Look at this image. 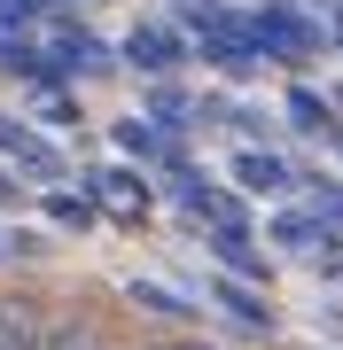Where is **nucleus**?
I'll use <instances>...</instances> for the list:
<instances>
[{
  "mask_svg": "<svg viewBox=\"0 0 343 350\" xmlns=\"http://www.w3.org/2000/svg\"><path fill=\"white\" fill-rule=\"evenodd\" d=\"M125 63H133V70H172V63H179V39H172L164 24H133Z\"/></svg>",
  "mask_w": 343,
  "mask_h": 350,
  "instance_id": "nucleus-10",
  "label": "nucleus"
},
{
  "mask_svg": "<svg viewBox=\"0 0 343 350\" xmlns=\"http://www.w3.org/2000/svg\"><path fill=\"white\" fill-rule=\"evenodd\" d=\"M47 350H117V342H110V327H102V319L71 312V319H47Z\"/></svg>",
  "mask_w": 343,
  "mask_h": 350,
  "instance_id": "nucleus-11",
  "label": "nucleus"
},
{
  "mask_svg": "<svg viewBox=\"0 0 343 350\" xmlns=\"http://www.w3.org/2000/svg\"><path fill=\"white\" fill-rule=\"evenodd\" d=\"M203 63L211 70H257V63H266V39H257V16H227V8H218L211 16V24H203Z\"/></svg>",
  "mask_w": 343,
  "mask_h": 350,
  "instance_id": "nucleus-2",
  "label": "nucleus"
},
{
  "mask_svg": "<svg viewBox=\"0 0 343 350\" xmlns=\"http://www.w3.org/2000/svg\"><path fill=\"white\" fill-rule=\"evenodd\" d=\"M273 241H281L289 257H320V250L335 241V226L320 218V211H281V218H273Z\"/></svg>",
  "mask_w": 343,
  "mask_h": 350,
  "instance_id": "nucleus-9",
  "label": "nucleus"
},
{
  "mask_svg": "<svg viewBox=\"0 0 343 350\" xmlns=\"http://www.w3.org/2000/svg\"><path fill=\"white\" fill-rule=\"evenodd\" d=\"M335 109H343V94H335Z\"/></svg>",
  "mask_w": 343,
  "mask_h": 350,
  "instance_id": "nucleus-25",
  "label": "nucleus"
},
{
  "mask_svg": "<svg viewBox=\"0 0 343 350\" xmlns=\"http://www.w3.org/2000/svg\"><path fill=\"white\" fill-rule=\"evenodd\" d=\"M47 211L63 218V226H94V195H71L63 187V195H47Z\"/></svg>",
  "mask_w": 343,
  "mask_h": 350,
  "instance_id": "nucleus-16",
  "label": "nucleus"
},
{
  "mask_svg": "<svg viewBox=\"0 0 343 350\" xmlns=\"http://www.w3.org/2000/svg\"><path fill=\"white\" fill-rule=\"evenodd\" d=\"M94 202H102L110 218H133L140 226V211H149V179L125 172V163H117V172H94Z\"/></svg>",
  "mask_w": 343,
  "mask_h": 350,
  "instance_id": "nucleus-6",
  "label": "nucleus"
},
{
  "mask_svg": "<svg viewBox=\"0 0 343 350\" xmlns=\"http://www.w3.org/2000/svg\"><path fill=\"white\" fill-rule=\"evenodd\" d=\"M257 39H266V63H289L305 70L320 47H328V24H312L296 0H273V8H257Z\"/></svg>",
  "mask_w": 343,
  "mask_h": 350,
  "instance_id": "nucleus-1",
  "label": "nucleus"
},
{
  "mask_svg": "<svg viewBox=\"0 0 343 350\" xmlns=\"http://www.w3.org/2000/svg\"><path fill=\"white\" fill-rule=\"evenodd\" d=\"M312 211L328 226H343V187H335V179H312Z\"/></svg>",
  "mask_w": 343,
  "mask_h": 350,
  "instance_id": "nucleus-17",
  "label": "nucleus"
},
{
  "mask_svg": "<svg viewBox=\"0 0 343 350\" xmlns=\"http://www.w3.org/2000/svg\"><path fill=\"white\" fill-rule=\"evenodd\" d=\"M172 8H179V16H188V24H211V16H218V8H227V0H172Z\"/></svg>",
  "mask_w": 343,
  "mask_h": 350,
  "instance_id": "nucleus-19",
  "label": "nucleus"
},
{
  "mask_svg": "<svg viewBox=\"0 0 343 350\" xmlns=\"http://www.w3.org/2000/svg\"><path fill=\"white\" fill-rule=\"evenodd\" d=\"M55 63H63V70H102V39L63 31V39H55Z\"/></svg>",
  "mask_w": 343,
  "mask_h": 350,
  "instance_id": "nucleus-13",
  "label": "nucleus"
},
{
  "mask_svg": "<svg viewBox=\"0 0 343 350\" xmlns=\"http://www.w3.org/2000/svg\"><path fill=\"white\" fill-rule=\"evenodd\" d=\"M133 304H140V312H156V319H188V304H179L172 288H156V280H133Z\"/></svg>",
  "mask_w": 343,
  "mask_h": 350,
  "instance_id": "nucleus-14",
  "label": "nucleus"
},
{
  "mask_svg": "<svg viewBox=\"0 0 343 350\" xmlns=\"http://www.w3.org/2000/svg\"><path fill=\"white\" fill-rule=\"evenodd\" d=\"M149 350H172V342H149Z\"/></svg>",
  "mask_w": 343,
  "mask_h": 350,
  "instance_id": "nucleus-24",
  "label": "nucleus"
},
{
  "mask_svg": "<svg viewBox=\"0 0 343 350\" xmlns=\"http://www.w3.org/2000/svg\"><path fill=\"white\" fill-rule=\"evenodd\" d=\"M328 47L343 55V0H328Z\"/></svg>",
  "mask_w": 343,
  "mask_h": 350,
  "instance_id": "nucleus-21",
  "label": "nucleus"
},
{
  "mask_svg": "<svg viewBox=\"0 0 343 350\" xmlns=\"http://www.w3.org/2000/svg\"><path fill=\"white\" fill-rule=\"evenodd\" d=\"M0 156H16L31 179H63V156H55L31 125H8V117H0Z\"/></svg>",
  "mask_w": 343,
  "mask_h": 350,
  "instance_id": "nucleus-8",
  "label": "nucleus"
},
{
  "mask_svg": "<svg viewBox=\"0 0 343 350\" xmlns=\"http://www.w3.org/2000/svg\"><path fill=\"white\" fill-rule=\"evenodd\" d=\"M234 179H242V195H289V187H296V172H289L273 148H242V156H234Z\"/></svg>",
  "mask_w": 343,
  "mask_h": 350,
  "instance_id": "nucleus-7",
  "label": "nucleus"
},
{
  "mask_svg": "<svg viewBox=\"0 0 343 350\" xmlns=\"http://www.w3.org/2000/svg\"><path fill=\"white\" fill-rule=\"evenodd\" d=\"M281 109H289L296 133H328V101H320L312 86H289V101H281Z\"/></svg>",
  "mask_w": 343,
  "mask_h": 350,
  "instance_id": "nucleus-12",
  "label": "nucleus"
},
{
  "mask_svg": "<svg viewBox=\"0 0 343 350\" xmlns=\"http://www.w3.org/2000/svg\"><path fill=\"white\" fill-rule=\"evenodd\" d=\"M0 350H47V312H39V296L0 288Z\"/></svg>",
  "mask_w": 343,
  "mask_h": 350,
  "instance_id": "nucleus-3",
  "label": "nucleus"
},
{
  "mask_svg": "<svg viewBox=\"0 0 343 350\" xmlns=\"http://www.w3.org/2000/svg\"><path fill=\"white\" fill-rule=\"evenodd\" d=\"M320 273H328V288H343V250H320Z\"/></svg>",
  "mask_w": 343,
  "mask_h": 350,
  "instance_id": "nucleus-20",
  "label": "nucleus"
},
{
  "mask_svg": "<svg viewBox=\"0 0 343 350\" xmlns=\"http://www.w3.org/2000/svg\"><path fill=\"white\" fill-rule=\"evenodd\" d=\"M8 250H16V241H0V257H8Z\"/></svg>",
  "mask_w": 343,
  "mask_h": 350,
  "instance_id": "nucleus-23",
  "label": "nucleus"
},
{
  "mask_svg": "<svg viewBox=\"0 0 343 350\" xmlns=\"http://www.w3.org/2000/svg\"><path fill=\"white\" fill-rule=\"evenodd\" d=\"M211 257L227 265V273H242V280H266V288H273V257L257 250L242 226H218V234H211Z\"/></svg>",
  "mask_w": 343,
  "mask_h": 350,
  "instance_id": "nucleus-5",
  "label": "nucleus"
},
{
  "mask_svg": "<svg viewBox=\"0 0 343 350\" xmlns=\"http://www.w3.org/2000/svg\"><path fill=\"white\" fill-rule=\"evenodd\" d=\"M39 8H47V0H0V24H31Z\"/></svg>",
  "mask_w": 343,
  "mask_h": 350,
  "instance_id": "nucleus-18",
  "label": "nucleus"
},
{
  "mask_svg": "<svg viewBox=\"0 0 343 350\" xmlns=\"http://www.w3.org/2000/svg\"><path fill=\"white\" fill-rule=\"evenodd\" d=\"M117 148H125V156H164V140H156V125L125 117V125H117Z\"/></svg>",
  "mask_w": 343,
  "mask_h": 350,
  "instance_id": "nucleus-15",
  "label": "nucleus"
},
{
  "mask_svg": "<svg viewBox=\"0 0 343 350\" xmlns=\"http://www.w3.org/2000/svg\"><path fill=\"white\" fill-rule=\"evenodd\" d=\"M211 296L227 304V312L242 327H257V335H273V304H266V280H242V273H218L211 280Z\"/></svg>",
  "mask_w": 343,
  "mask_h": 350,
  "instance_id": "nucleus-4",
  "label": "nucleus"
},
{
  "mask_svg": "<svg viewBox=\"0 0 343 350\" xmlns=\"http://www.w3.org/2000/svg\"><path fill=\"white\" fill-rule=\"evenodd\" d=\"M172 350H218V342H203V335H188V342H172Z\"/></svg>",
  "mask_w": 343,
  "mask_h": 350,
  "instance_id": "nucleus-22",
  "label": "nucleus"
}]
</instances>
